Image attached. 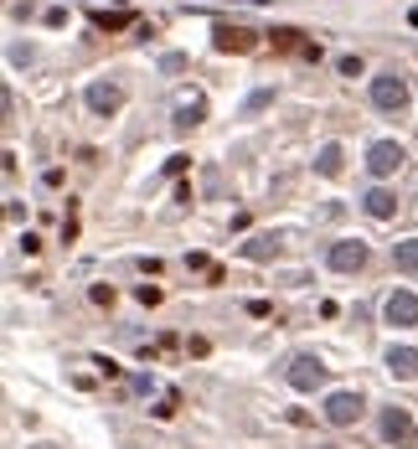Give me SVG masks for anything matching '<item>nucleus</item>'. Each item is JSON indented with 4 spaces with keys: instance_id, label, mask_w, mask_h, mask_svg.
<instances>
[{
    "instance_id": "6ab92c4d",
    "label": "nucleus",
    "mask_w": 418,
    "mask_h": 449,
    "mask_svg": "<svg viewBox=\"0 0 418 449\" xmlns=\"http://www.w3.org/2000/svg\"><path fill=\"white\" fill-rule=\"evenodd\" d=\"M140 305H160V289L156 284H140Z\"/></svg>"
},
{
    "instance_id": "f8f14e48",
    "label": "nucleus",
    "mask_w": 418,
    "mask_h": 449,
    "mask_svg": "<svg viewBox=\"0 0 418 449\" xmlns=\"http://www.w3.org/2000/svg\"><path fill=\"white\" fill-rule=\"evenodd\" d=\"M362 207L372 212V217H392V212H398V197H392L387 186H377V191H367V197H362Z\"/></svg>"
},
{
    "instance_id": "0eeeda50",
    "label": "nucleus",
    "mask_w": 418,
    "mask_h": 449,
    "mask_svg": "<svg viewBox=\"0 0 418 449\" xmlns=\"http://www.w3.org/2000/svg\"><path fill=\"white\" fill-rule=\"evenodd\" d=\"M212 41H217V52H253L258 47V31H248V26H233V21H223V26L212 31Z\"/></svg>"
},
{
    "instance_id": "dca6fc26",
    "label": "nucleus",
    "mask_w": 418,
    "mask_h": 449,
    "mask_svg": "<svg viewBox=\"0 0 418 449\" xmlns=\"http://www.w3.org/2000/svg\"><path fill=\"white\" fill-rule=\"evenodd\" d=\"M202 119H207V103L191 98V103H181V109H175V130H191V124H202Z\"/></svg>"
},
{
    "instance_id": "f257e3e1",
    "label": "nucleus",
    "mask_w": 418,
    "mask_h": 449,
    "mask_svg": "<svg viewBox=\"0 0 418 449\" xmlns=\"http://www.w3.org/2000/svg\"><path fill=\"white\" fill-rule=\"evenodd\" d=\"M284 382H290L295 393H315L325 382V361L310 356V351H300V356H290V367H284Z\"/></svg>"
},
{
    "instance_id": "2eb2a0df",
    "label": "nucleus",
    "mask_w": 418,
    "mask_h": 449,
    "mask_svg": "<svg viewBox=\"0 0 418 449\" xmlns=\"http://www.w3.org/2000/svg\"><path fill=\"white\" fill-rule=\"evenodd\" d=\"M93 26L98 31H124V26H135V16L129 11H93Z\"/></svg>"
},
{
    "instance_id": "4468645a",
    "label": "nucleus",
    "mask_w": 418,
    "mask_h": 449,
    "mask_svg": "<svg viewBox=\"0 0 418 449\" xmlns=\"http://www.w3.org/2000/svg\"><path fill=\"white\" fill-rule=\"evenodd\" d=\"M392 264H398L403 274H418V238H408V243H392Z\"/></svg>"
},
{
    "instance_id": "39448f33",
    "label": "nucleus",
    "mask_w": 418,
    "mask_h": 449,
    "mask_svg": "<svg viewBox=\"0 0 418 449\" xmlns=\"http://www.w3.org/2000/svg\"><path fill=\"white\" fill-rule=\"evenodd\" d=\"M382 439H387L392 449H418V434H413L408 408H382Z\"/></svg>"
},
{
    "instance_id": "1a4fd4ad",
    "label": "nucleus",
    "mask_w": 418,
    "mask_h": 449,
    "mask_svg": "<svg viewBox=\"0 0 418 449\" xmlns=\"http://www.w3.org/2000/svg\"><path fill=\"white\" fill-rule=\"evenodd\" d=\"M119 103H124L119 83H88V109L93 114H119Z\"/></svg>"
},
{
    "instance_id": "f3484780",
    "label": "nucleus",
    "mask_w": 418,
    "mask_h": 449,
    "mask_svg": "<svg viewBox=\"0 0 418 449\" xmlns=\"http://www.w3.org/2000/svg\"><path fill=\"white\" fill-rule=\"evenodd\" d=\"M243 253H248V259H274V253H279V238H253Z\"/></svg>"
},
{
    "instance_id": "7ed1b4c3",
    "label": "nucleus",
    "mask_w": 418,
    "mask_h": 449,
    "mask_svg": "<svg viewBox=\"0 0 418 449\" xmlns=\"http://www.w3.org/2000/svg\"><path fill=\"white\" fill-rule=\"evenodd\" d=\"M362 408H367V403H362V393H331V398H325V423H336V429H351V423H357L362 418Z\"/></svg>"
},
{
    "instance_id": "f03ea898",
    "label": "nucleus",
    "mask_w": 418,
    "mask_h": 449,
    "mask_svg": "<svg viewBox=\"0 0 418 449\" xmlns=\"http://www.w3.org/2000/svg\"><path fill=\"white\" fill-rule=\"evenodd\" d=\"M269 41H274V52H290V57H305V62H320V57H325L320 41H310V36L295 31V26H274Z\"/></svg>"
},
{
    "instance_id": "6e6552de",
    "label": "nucleus",
    "mask_w": 418,
    "mask_h": 449,
    "mask_svg": "<svg viewBox=\"0 0 418 449\" xmlns=\"http://www.w3.org/2000/svg\"><path fill=\"white\" fill-rule=\"evenodd\" d=\"M382 315H387V326H418V294L413 289H392Z\"/></svg>"
},
{
    "instance_id": "412c9836",
    "label": "nucleus",
    "mask_w": 418,
    "mask_h": 449,
    "mask_svg": "<svg viewBox=\"0 0 418 449\" xmlns=\"http://www.w3.org/2000/svg\"><path fill=\"white\" fill-rule=\"evenodd\" d=\"M21 253H26V259H31V253H41V238H36V232H26V238H21Z\"/></svg>"
},
{
    "instance_id": "aec40b11",
    "label": "nucleus",
    "mask_w": 418,
    "mask_h": 449,
    "mask_svg": "<svg viewBox=\"0 0 418 449\" xmlns=\"http://www.w3.org/2000/svg\"><path fill=\"white\" fill-rule=\"evenodd\" d=\"M93 305H114V289H108V284H93Z\"/></svg>"
},
{
    "instance_id": "a211bd4d",
    "label": "nucleus",
    "mask_w": 418,
    "mask_h": 449,
    "mask_svg": "<svg viewBox=\"0 0 418 449\" xmlns=\"http://www.w3.org/2000/svg\"><path fill=\"white\" fill-rule=\"evenodd\" d=\"M336 68H341V78H362V57H341Z\"/></svg>"
},
{
    "instance_id": "ddd939ff",
    "label": "nucleus",
    "mask_w": 418,
    "mask_h": 449,
    "mask_svg": "<svg viewBox=\"0 0 418 449\" xmlns=\"http://www.w3.org/2000/svg\"><path fill=\"white\" fill-rule=\"evenodd\" d=\"M341 165H346L341 145H320V155H315V170H320V176H341Z\"/></svg>"
},
{
    "instance_id": "9d476101",
    "label": "nucleus",
    "mask_w": 418,
    "mask_h": 449,
    "mask_svg": "<svg viewBox=\"0 0 418 449\" xmlns=\"http://www.w3.org/2000/svg\"><path fill=\"white\" fill-rule=\"evenodd\" d=\"M331 269H341V274L367 269V243H336L331 248Z\"/></svg>"
},
{
    "instance_id": "423d86ee",
    "label": "nucleus",
    "mask_w": 418,
    "mask_h": 449,
    "mask_svg": "<svg viewBox=\"0 0 418 449\" xmlns=\"http://www.w3.org/2000/svg\"><path fill=\"white\" fill-rule=\"evenodd\" d=\"M403 160H408V150H403L398 140H377V145L367 150V170H372V176H382V181H387Z\"/></svg>"
},
{
    "instance_id": "9b49d317",
    "label": "nucleus",
    "mask_w": 418,
    "mask_h": 449,
    "mask_svg": "<svg viewBox=\"0 0 418 449\" xmlns=\"http://www.w3.org/2000/svg\"><path fill=\"white\" fill-rule=\"evenodd\" d=\"M387 372L403 377V382H413V377H418V351H413V346H392V351H387Z\"/></svg>"
},
{
    "instance_id": "20e7f679",
    "label": "nucleus",
    "mask_w": 418,
    "mask_h": 449,
    "mask_svg": "<svg viewBox=\"0 0 418 449\" xmlns=\"http://www.w3.org/2000/svg\"><path fill=\"white\" fill-rule=\"evenodd\" d=\"M372 103L387 109V114H398L403 103H408V83L398 73H377V78H372Z\"/></svg>"
}]
</instances>
